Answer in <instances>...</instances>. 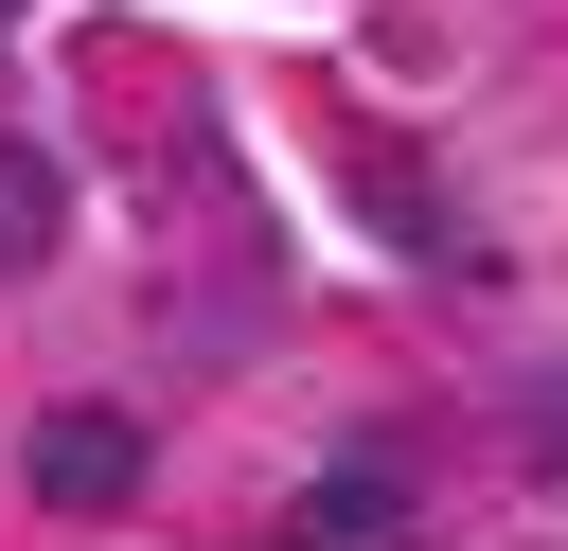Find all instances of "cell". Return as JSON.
Wrapping results in <instances>:
<instances>
[{"mask_svg": "<svg viewBox=\"0 0 568 551\" xmlns=\"http://www.w3.org/2000/svg\"><path fill=\"white\" fill-rule=\"evenodd\" d=\"M408 533H426V498H408L390 444H337V462L302 480V551H408Z\"/></svg>", "mask_w": 568, "mask_h": 551, "instance_id": "6da1fadb", "label": "cell"}, {"mask_svg": "<svg viewBox=\"0 0 568 551\" xmlns=\"http://www.w3.org/2000/svg\"><path fill=\"white\" fill-rule=\"evenodd\" d=\"M36 498L53 515H124L142 498V427L124 409H36Z\"/></svg>", "mask_w": 568, "mask_h": 551, "instance_id": "7a4b0ae2", "label": "cell"}, {"mask_svg": "<svg viewBox=\"0 0 568 551\" xmlns=\"http://www.w3.org/2000/svg\"><path fill=\"white\" fill-rule=\"evenodd\" d=\"M53 231H71V196H53V160H36V142H0V267H36Z\"/></svg>", "mask_w": 568, "mask_h": 551, "instance_id": "3957f363", "label": "cell"}, {"mask_svg": "<svg viewBox=\"0 0 568 551\" xmlns=\"http://www.w3.org/2000/svg\"><path fill=\"white\" fill-rule=\"evenodd\" d=\"M0 18H18V0H0Z\"/></svg>", "mask_w": 568, "mask_h": 551, "instance_id": "277c9868", "label": "cell"}]
</instances>
